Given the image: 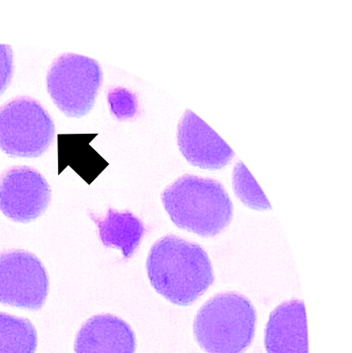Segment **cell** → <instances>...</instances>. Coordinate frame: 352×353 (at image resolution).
I'll return each instance as SVG.
<instances>
[{
    "instance_id": "obj_1",
    "label": "cell",
    "mask_w": 352,
    "mask_h": 353,
    "mask_svg": "<svg viewBox=\"0 0 352 353\" xmlns=\"http://www.w3.org/2000/svg\"><path fill=\"white\" fill-rule=\"evenodd\" d=\"M147 275L154 290L178 306H189L214 281L207 253L200 245L167 235L151 248Z\"/></svg>"
},
{
    "instance_id": "obj_2",
    "label": "cell",
    "mask_w": 352,
    "mask_h": 353,
    "mask_svg": "<svg viewBox=\"0 0 352 353\" xmlns=\"http://www.w3.org/2000/svg\"><path fill=\"white\" fill-rule=\"evenodd\" d=\"M161 200L177 227L202 237L220 234L233 219V203L227 190L209 178L180 176L164 190Z\"/></svg>"
},
{
    "instance_id": "obj_3",
    "label": "cell",
    "mask_w": 352,
    "mask_h": 353,
    "mask_svg": "<svg viewBox=\"0 0 352 353\" xmlns=\"http://www.w3.org/2000/svg\"><path fill=\"white\" fill-rule=\"evenodd\" d=\"M256 312L238 292L216 295L196 314L194 336L206 353H243L255 336Z\"/></svg>"
},
{
    "instance_id": "obj_4",
    "label": "cell",
    "mask_w": 352,
    "mask_h": 353,
    "mask_svg": "<svg viewBox=\"0 0 352 353\" xmlns=\"http://www.w3.org/2000/svg\"><path fill=\"white\" fill-rule=\"evenodd\" d=\"M55 132L52 117L34 98H14L0 107V149L11 157H40Z\"/></svg>"
},
{
    "instance_id": "obj_5",
    "label": "cell",
    "mask_w": 352,
    "mask_h": 353,
    "mask_svg": "<svg viewBox=\"0 0 352 353\" xmlns=\"http://www.w3.org/2000/svg\"><path fill=\"white\" fill-rule=\"evenodd\" d=\"M103 81L99 63L91 57L65 53L50 65L47 89L63 114L79 119L93 109Z\"/></svg>"
},
{
    "instance_id": "obj_6",
    "label": "cell",
    "mask_w": 352,
    "mask_h": 353,
    "mask_svg": "<svg viewBox=\"0 0 352 353\" xmlns=\"http://www.w3.org/2000/svg\"><path fill=\"white\" fill-rule=\"evenodd\" d=\"M49 289L47 270L36 254L21 250L0 253V303L39 310Z\"/></svg>"
},
{
    "instance_id": "obj_7",
    "label": "cell",
    "mask_w": 352,
    "mask_h": 353,
    "mask_svg": "<svg viewBox=\"0 0 352 353\" xmlns=\"http://www.w3.org/2000/svg\"><path fill=\"white\" fill-rule=\"evenodd\" d=\"M50 201V184L34 168L12 167L0 176V210L12 221H33L43 214Z\"/></svg>"
},
{
    "instance_id": "obj_8",
    "label": "cell",
    "mask_w": 352,
    "mask_h": 353,
    "mask_svg": "<svg viewBox=\"0 0 352 353\" xmlns=\"http://www.w3.org/2000/svg\"><path fill=\"white\" fill-rule=\"evenodd\" d=\"M177 141L186 160L205 170H220L234 158V151L224 139L189 110L180 121Z\"/></svg>"
},
{
    "instance_id": "obj_9",
    "label": "cell",
    "mask_w": 352,
    "mask_h": 353,
    "mask_svg": "<svg viewBox=\"0 0 352 353\" xmlns=\"http://www.w3.org/2000/svg\"><path fill=\"white\" fill-rule=\"evenodd\" d=\"M136 336L132 327L113 314L90 318L79 329L75 353H135Z\"/></svg>"
},
{
    "instance_id": "obj_10",
    "label": "cell",
    "mask_w": 352,
    "mask_h": 353,
    "mask_svg": "<svg viewBox=\"0 0 352 353\" xmlns=\"http://www.w3.org/2000/svg\"><path fill=\"white\" fill-rule=\"evenodd\" d=\"M265 343L268 353H309L302 301L284 302L272 312L266 326Z\"/></svg>"
},
{
    "instance_id": "obj_11",
    "label": "cell",
    "mask_w": 352,
    "mask_h": 353,
    "mask_svg": "<svg viewBox=\"0 0 352 353\" xmlns=\"http://www.w3.org/2000/svg\"><path fill=\"white\" fill-rule=\"evenodd\" d=\"M90 217L99 228L104 246L121 250L125 260L133 256L145 234L141 219L131 212H117L111 208L105 217L94 213H90Z\"/></svg>"
},
{
    "instance_id": "obj_12",
    "label": "cell",
    "mask_w": 352,
    "mask_h": 353,
    "mask_svg": "<svg viewBox=\"0 0 352 353\" xmlns=\"http://www.w3.org/2000/svg\"><path fill=\"white\" fill-rule=\"evenodd\" d=\"M97 135H59V166L65 163L71 166L84 177V171L87 168L98 174L105 168L107 162L90 146V141Z\"/></svg>"
},
{
    "instance_id": "obj_13",
    "label": "cell",
    "mask_w": 352,
    "mask_h": 353,
    "mask_svg": "<svg viewBox=\"0 0 352 353\" xmlns=\"http://www.w3.org/2000/svg\"><path fill=\"white\" fill-rule=\"evenodd\" d=\"M36 327L26 318L0 312V353H36Z\"/></svg>"
},
{
    "instance_id": "obj_14",
    "label": "cell",
    "mask_w": 352,
    "mask_h": 353,
    "mask_svg": "<svg viewBox=\"0 0 352 353\" xmlns=\"http://www.w3.org/2000/svg\"><path fill=\"white\" fill-rule=\"evenodd\" d=\"M233 183L236 196L247 206L256 210H269L271 205L266 199L261 188L244 166L242 161L237 162L233 174Z\"/></svg>"
},
{
    "instance_id": "obj_15",
    "label": "cell",
    "mask_w": 352,
    "mask_h": 353,
    "mask_svg": "<svg viewBox=\"0 0 352 353\" xmlns=\"http://www.w3.org/2000/svg\"><path fill=\"white\" fill-rule=\"evenodd\" d=\"M14 53L12 47L8 44H0V95L11 84L14 75Z\"/></svg>"
}]
</instances>
